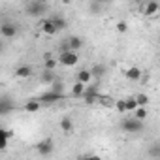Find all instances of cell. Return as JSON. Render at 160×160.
<instances>
[{"mask_svg":"<svg viewBox=\"0 0 160 160\" xmlns=\"http://www.w3.org/2000/svg\"><path fill=\"white\" fill-rule=\"evenodd\" d=\"M58 64L64 66V68H73L77 62H79V55L77 51H70V49H64L60 55H58Z\"/></svg>","mask_w":160,"mask_h":160,"instance_id":"cell-1","label":"cell"},{"mask_svg":"<svg viewBox=\"0 0 160 160\" xmlns=\"http://www.w3.org/2000/svg\"><path fill=\"white\" fill-rule=\"evenodd\" d=\"M17 34H19L17 25H13V23H2L0 25V36L4 40H13Z\"/></svg>","mask_w":160,"mask_h":160,"instance_id":"cell-2","label":"cell"},{"mask_svg":"<svg viewBox=\"0 0 160 160\" xmlns=\"http://www.w3.org/2000/svg\"><path fill=\"white\" fill-rule=\"evenodd\" d=\"M38 28L45 34V36H55L58 30H57V27H55V23L51 21V19H40L38 21Z\"/></svg>","mask_w":160,"mask_h":160,"instance_id":"cell-3","label":"cell"},{"mask_svg":"<svg viewBox=\"0 0 160 160\" xmlns=\"http://www.w3.org/2000/svg\"><path fill=\"white\" fill-rule=\"evenodd\" d=\"M43 10H45V4L42 2V0H32V2H28V6H27V13L34 15V17L43 13Z\"/></svg>","mask_w":160,"mask_h":160,"instance_id":"cell-4","label":"cell"},{"mask_svg":"<svg viewBox=\"0 0 160 160\" xmlns=\"http://www.w3.org/2000/svg\"><path fill=\"white\" fill-rule=\"evenodd\" d=\"M122 128L126 132H139V130H143V121H138V119L130 117V119H126L122 122Z\"/></svg>","mask_w":160,"mask_h":160,"instance_id":"cell-5","label":"cell"},{"mask_svg":"<svg viewBox=\"0 0 160 160\" xmlns=\"http://www.w3.org/2000/svg\"><path fill=\"white\" fill-rule=\"evenodd\" d=\"M158 10H160V6H158L156 0H147V2L143 4V13H145V17H154V15L158 13Z\"/></svg>","mask_w":160,"mask_h":160,"instance_id":"cell-6","label":"cell"},{"mask_svg":"<svg viewBox=\"0 0 160 160\" xmlns=\"http://www.w3.org/2000/svg\"><path fill=\"white\" fill-rule=\"evenodd\" d=\"M53 141L51 139H43V141H40L38 145H36V149H38V152L42 154V156H47V154H51L53 152Z\"/></svg>","mask_w":160,"mask_h":160,"instance_id":"cell-7","label":"cell"},{"mask_svg":"<svg viewBox=\"0 0 160 160\" xmlns=\"http://www.w3.org/2000/svg\"><path fill=\"white\" fill-rule=\"evenodd\" d=\"M124 75H126V79H130V81H139V79L143 77V72H141L138 66H130V68L124 72Z\"/></svg>","mask_w":160,"mask_h":160,"instance_id":"cell-8","label":"cell"},{"mask_svg":"<svg viewBox=\"0 0 160 160\" xmlns=\"http://www.w3.org/2000/svg\"><path fill=\"white\" fill-rule=\"evenodd\" d=\"M130 115H132L134 119H138V121H143V122H145V119L149 117V109H147V106H138Z\"/></svg>","mask_w":160,"mask_h":160,"instance_id":"cell-9","label":"cell"},{"mask_svg":"<svg viewBox=\"0 0 160 160\" xmlns=\"http://www.w3.org/2000/svg\"><path fill=\"white\" fill-rule=\"evenodd\" d=\"M81 45H83V42L79 36H70L68 42H66V49H70V51H79Z\"/></svg>","mask_w":160,"mask_h":160,"instance_id":"cell-10","label":"cell"},{"mask_svg":"<svg viewBox=\"0 0 160 160\" xmlns=\"http://www.w3.org/2000/svg\"><path fill=\"white\" fill-rule=\"evenodd\" d=\"M77 81H81V83H85V85H89L91 81H92V73H91V70H79L77 72Z\"/></svg>","mask_w":160,"mask_h":160,"instance_id":"cell-11","label":"cell"},{"mask_svg":"<svg viewBox=\"0 0 160 160\" xmlns=\"http://www.w3.org/2000/svg\"><path fill=\"white\" fill-rule=\"evenodd\" d=\"M32 75V68L30 66H19V68H15V77H19V79H27V77H30Z\"/></svg>","mask_w":160,"mask_h":160,"instance_id":"cell-12","label":"cell"},{"mask_svg":"<svg viewBox=\"0 0 160 160\" xmlns=\"http://www.w3.org/2000/svg\"><path fill=\"white\" fill-rule=\"evenodd\" d=\"M23 109H25L27 113H36V111L42 109V102H40V100H28Z\"/></svg>","mask_w":160,"mask_h":160,"instance_id":"cell-13","label":"cell"},{"mask_svg":"<svg viewBox=\"0 0 160 160\" xmlns=\"http://www.w3.org/2000/svg\"><path fill=\"white\" fill-rule=\"evenodd\" d=\"M60 130H62L64 134H72V132H73V121H72L70 117H62V119H60Z\"/></svg>","mask_w":160,"mask_h":160,"instance_id":"cell-14","label":"cell"},{"mask_svg":"<svg viewBox=\"0 0 160 160\" xmlns=\"http://www.w3.org/2000/svg\"><path fill=\"white\" fill-rule=\"evenodd\" d=\"M85 83H81V81H75L73 85H72V96L73 98H81L83 96V91H85Z\"/></svg>","mask_w":160,"mask_h":160,"instance_id":"cell-15","label":"cell"},{"mask_svg":"<svg viewBox=\"0 0 160 160\" xmlns=\"http://www.w3.org/2000/svg\"><path fill=\"white\" fill-rule=\"evenodd\" d=\"M10 138H12V130L0 128V151H2V149H6V145H8Z\"/></svg>","mask_w":160,"mask_h":160,"instance_id":"cell-16","label":"cell"},{"mask_svg":"<svg viewBox=\"0 0 160 160\" xmlns=\"http://www.w3.org/2000/svg\"><path fill=\"white\" fill-rule=\"evenodd\" d=\"M60 96H62V94H58V92H55V91H49V92L42 94L40 102H55V100H58Z\"/></svg>","mask_w":160,"mask_h":160,"instance_id":"cell-17","label":"cell"},{"mask_svg":"<svg viewBox=\"0 0 160 160\" xmlns=\"http://www.w3.org/2000/svg\"><path fill=\"white\" fill-rule=\"evenodd\" d=\"M51 21L55 23V27H57V30H64L66 28V19L64 17H60V15H55V17H51Z\"/></svg>","mask_w":160,"mask_h":160,"instance_id":"cell-18","label":"cell"},{"mask_svg":"<svg viewBox=\"0 0 160 160\" xmlns=\"http://www.w3.org/2000/svg\"><path fill=\"white\" fill-rule=\"evenodd\" d=\"M45 62H43V68L45 70H51V72H55V68L58 66V60L55 58V57H49V58H43Z\"/></svg>","mask_w":160,"mask_h":160,"instance_id":"cell-19","label":"cell"},{"mask_svg":"<svg viewBox=\"0 0 160 160\" xmlns=\"http://www.w3.org/2000/svg\"><path fill=\"white\" fill-rule=\"evenodd\" d=\"M124 108H126V113H132V111L138 108V102H136V98H134V96H130V98H124Z\"/></svg>","mask_w":160,"mask_h":160,"instance_id":"cell-20","label":"cell"},{"mask_svg":"<svg viewBox=\"0 0 160 160\" xmlns=\"http://www.w3.org/2000/svg\"><path fill=\"white\" fill-rule=\"evenodd\" d=\"M113 108H115V109H117V113H121V115H124V113H126L124 100H115V102H113Z\"/></svg>","mask_w":160,"mask_h":160,"instance_id":"cell-21","label":"cell"},{"mask_svg":"<svg viewBox=\"0 0 160 160\" xmlns=\"http://www.w3.org/2000/svg\"><path fill=\"white\" fill-rule=\"evenodd\" d=\"M134 98H136L138 106H149V96H147V94H138V96H134Z\"/></svg>","mask_w":160,"mask_h":160,"instance_id":"cell-22","label":"cell"},{"mask_svg":"<svg viewBox=\"0 0 160 160\" xmlns=\"http://www.w3.org/2000/svg\"><path fill=\"white\" fill-rule=\"evenodd\" d=\"M115 28H117V32L124 34V32H128V23H126V21H119V23L115 25Z\"/></svg>","mask_w":160,"mask_h":160,"instance_id":"cell-23","label":"cell"},{"mask_svg":"<svg viewBox=\"0 0 160 160\" xmlns=\"http://www.w3.org/2000/svg\"><path fill=\"white\" fill-rule=\"evenodd\" d=\"M91 73H92V77H94V75H102V73H104V68L96 66V68H92V70H91Z\"/></svg>","mask_w":160,"mask_h":160,"instance_id":"cell-24","label":"cell"},{"mask_svg":"<svg viewBox=\"0 0 160 160\" xmlns=\"http://www.w3.org/2000/svg\"><path fill=\"white\" fill-rule=\"evenodd\" d=\"M60 2H62V4H64V6H68V4H70V2H72V0H60Z\"/></svg>","mask_w":160,"mask_h":160,"instance_id":"cell-25","label":"cell"},{"mask_svg":"<svg viewBox=\"0 0 160 160\" xmlns=\"http://www.w3.org/2000/svg\"><path fill=\"white\" fill-rule=\"evenodd\" d=\"M100 2H109V0H100Z\"/></svg>","mask_w":160,"mask_h":160,"instance_id":"cell-26","label":"cell"}]
</instances>
